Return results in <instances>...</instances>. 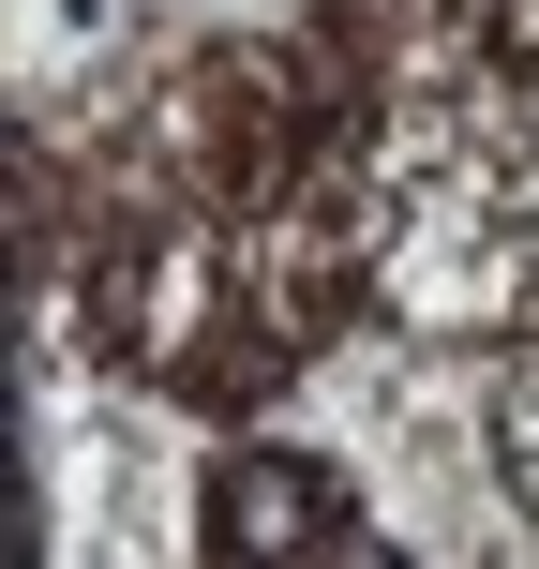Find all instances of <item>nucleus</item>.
<instances>
[{
    "mask_svg": "<svg viewBox=\"0 0 539 569\" xmlns=\"http://www.w3.org/2000/svg\"><path fill=\"white\" fill-rule=\"evenodd\" d=\"M226 540H240V555L330 540V480H315V465H240V480H226Z\"/></svg>",
    "mask_w": 539,
    "mask_h": 569,
    "instance_id": "f257e3e1",
    "label": "nucleus"
}]
</instances>
